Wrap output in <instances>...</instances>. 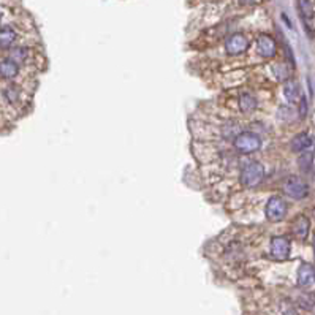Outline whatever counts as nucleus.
<instances>
[{
    "instance_id": "21",
    "label": "nucleus",
    "mask_w": 315,
    "mask_h": 315,
    "mask_svg": "<svg viewBox=\"0 0 315 315\" xmlns=\"http://www.w3.org/2000/svg\"><path fill=\"white\" fill-rule=\"evenodd\" d=\"M239 2H241L242 5H253L255 0H239Z\"/></svg>"
},
{
    "instance_id": "19",
    "label": "nucleus",
    "mask_w": 315,
    "mask_h": 315,
    "mask_svg": "<svg viewBox=\"0 0 315 315\" xmlns=\"http://www.w3.org/2000/svg\"><path fill=\"white\" fill-rule=\"evenodd\" d=\"M5 97H6L8 101H10V103H14V101L19 100V89L14 87V86L6 87L5 89Z\"/></svg>"
},
{
    "instance_id": "7",
    "label": "nucleus",
    "mask_w": 315,
    "mask_h": 315,
    "mask_svg": "<svg viewBox=\"0 0 315 315\" xmlns=\"http://www.w3.org/2000/svg\"><path fill=\"white\" fill-rule=\"evenodd\" d=\"M257 49L258 53L263 56V57H274L276 53H277V45L276 41L272 40V37L266 35V33H261V35L257 38Z\"/></svg>"
},
{
    "instance_id": "13",
    "label": "nucleus",
    "mask_w": 315,
    "mask_h": 315,
    "mask_svg": "<svg viewBox=\"0 0 315 315\" xmlns=\"http://www.w3.org/2000/svg\"><path fill=\"white\" fill-rule=\"evenodd\" d=\"M16 40V32L11 27L0 29V48H11Z\"/></svg>"
},
{
    "instance_id": "2",
    "label": "nucleus",
    "mask_w": 315,
    "mask_h": 315,
    "mask_svg": "<svg viewBox=\"0 0 315 315\" xmlns=\"http://www.w3.org/2000/svg\"><path fill=\"white\" fill-rule=\"evenodd\" d=\"M235 148L241 154H252V152L258 151L261 148V140L255 133L250 132H241L235 138Z\"/></svg>"
},
{
    "instance_id": "22",
    "label": "nucleus",
    "mask_w": 315,
    "mask_h": 315,
    "mask_svg": "<svg viewBox=\"0 0 315 315\" xmlns=\"http://www.w3.org/2000/svg\"><path fill=\"white\" fill-rule=\"evenodd\" d=\"M0 19H2V16H0Z\"/></svg>"
},
{
    "instance_id": "10",
    "label": "nucleus",
    "mask_w": 315,
    "mask_h": 315,
    "mask_svg": "<svg viewBox=\"0 0 315 315\" xmlns=\"http://www.w3.org/2000/svg\"><path fill=\"white\" fill-rule=\"evenodd\" d=\"M312 144H314V140L309 133H298L292 140L290 146L293 152H306L312 148Z\"/></svg>"
},
{
    "instance_id": "15",
    "label": "nucleus",
    "mask_w": 315,
    "mask_h": 315,
    "mask_svg": "<svg viewBox=\"0 0 315 315\" xmlns=\"http://www.w3.org/2000/svg\"><path fill=\"white\" fill-rule=\"evenodd\" d=\"M298 8L304 19H312L314 18V5L312 0H298Z\"/></svg>"
},
{
    "instance_id": "18",
    "label": "nucleus",
    "mask_w": 315,
    "mask_h": 315,
    "mask_svg": "<svg viewBox=\"0 0 315 315\" xmlns=\"http://www.w3.org/2000/svg\"><path fill=\"white\" fill-rule=\"evenodd\" d=\"M222 133H224L225 138H233V140H235L236 136L241 133V129H239V125H237V124L230 122V124H227V125L224 127Z\"/></svg>"
},
{
    "instance_id": "5",
    "label": "nucleus",
    "mask_w": 315,
    "mask_h": 315,
    "mask_svg": "<svg viewBox=\"0 0 315 315\" xmlns=\"http://www.w3.org/2000/svg\"><path fill=\"white\" fill-rule=\"evenodd\" d=\"M290 239L285 236H274L271 239V257L274 260L284 261L290 255Z\"/></svg>"
},
{
    "instance_id": "3",
    "label": "nucleus",
    "mask_w": 315,
    "mask_h": 315,
    "mask_svg": "<svg viewBox=\"0 0 315 315\" xmlns=\"http://www.w3.org/2000/svg\"><path fill=\"white\" fill-rule=\"evenodd\" d=\"M284 192L295 200H304L309 195V187L303 181L301 177L298 176H290L287 177V181L284 182Z\"/></svg>"
},
{
    "instance_id": "12",
    "label": "nucleus",
    "mask_w": 315,
    "mask_h": 315,
    "mask_svg": "<svg viewBox=\"0 0 315 315\" xmlns=\"http://www.w3.org/2000/svg\"><path fill=\"white\" fill-rule=\"evenodd\" d=\"M284 95L290 103H298L301 98V89L296 81H287L284 86Z\"/></svg>"
},
{
    "instance_id": "4",
    "label": "nucleus",
    "mask_w": 315,
    "mask_h": 315,
    "mask_svg": "<svg viewBox=\"0 0 315 315\" xmlns=\"http://www.w3.org/2000/svg\"><path fill=\"white\" fill-rule=\"evenodd\" d=\"M287 214V203L280 197H271L266 204V217L271 222H280Z\"/></svg>"
},
{
    "instance_id": "16",
    "label": "nucleus",
    "mask_w": 315,
    "mask_h": 315,
    "mask_svg": "<svg viewBox=\"0 0 315 315\" xmlns=\"http://www.w3.org/2000/svg\"><path fill=\"white\" fill-rule=\"evenodd\" d=\"M298 163H300V168L303 169V171H311V168L314 165V154L311 152V149L303 152L300 160H298Z\"/></svg>"
},
{
    "instance_id": "11",
    "label": "nucleus",
    "mask_w": 315,
    "mask_h": 315,
    "mask_svg": "<svg viewBox=\"0 0 315 315\" xmlns=\"http://www.w3.org/2000/svg\"><path fill=\"white\" fill-rule=\"evenodd\" d=\"M18 72H19L18 62H14L13 59H3V61H0V75H2L3 78L11 79L18 75Z\"/></svg>"
},
{
    "instance_id": "14",
    "label": "nucleus",
    "mask_w": 315,
    "mask_h": 315,
    "mask_svg": "<svg viewBox=\"0 0 315 315\" xmlns=\"http://www.w3.org/2000/svg\"><path fill=\"white\" fill-rule=\"evenodd\" d=\"M239 106H241V111L252 113L255 111V108H257V100H255L250 93H244L239 98Z\"/></svg>"
},
{
    "instance_id": "8",
    "label": "nucleus",
    "mask_w": 315,
    "mask_h": 315,
    "mask_svg": "<svg viewBox=\"0 0 315 315\" xmlns=\"http://www.w3.org/2000/svg\"><path fill=\"white\" fill-rule=\"evenodd\" d=\"M315 282V268L309 263H303L298 269V285L301 288H308Z\"/></svg>"
},
{
    "instance_id": "17",
    "label": "nucleus",
    "mask_w": 315,
    "mask_h": 315,
    "mask_svg": "<svg viewBox=\"0 0 315 315\" xmlns=\"http://www.w3.org/2000/svg\"><path fill=\"white\" fill-rule=\"evenodd\" d=\"M27 57H29V49L25 46H16L10 53V59H13L14 62H22Z\"/></svg>"
},
{
    "instance_id": "1",
    "label": "nucleus",
    "mask_w": 315,
    "mask_h": 315,
    "mask_svg": "<svg viewBox=\"0 0 315 315\" xmlns=\"http://www.w3.org/2000/svg\"><path fill=\"white\" fill-rule=\"evenodd\" d=\"M263 177H265V166L258 161H252L242 169L241 173V184L247 189H253L261 184Z\"/></svg>"
},
{
    "instance_id": "9",
    "label": "nucleus",
    "mask_w": 315,
    "mask_h": 315,
    "mask_svg": "<svg viewBox=\"0 0 315 315\" xmlns=\"http://www.w3.org/2000/svg\"><path fill=\"white\" fill-rule=\"evenodd\" d=\"M309 228H311V222H309V219L306 216H298L293 220L292 232H293V235L298 237V239H306L308 235H309Z\"/></svg>"
},
{
    "instance_id": "6",
    "label": "nucleus",
    "mask_w": 315,
    "mask_h": 315,
    "mask_svg": "<svg viewBox=\"0 0 315 315\" xmlns=\"http://www.w3.org/2000/svg\"><path fill=\"white\" fill-rule=\"evenodd\" d=\"M249 46V41L245 38L242 33H235L228 40H227V53L232 56H237L242 54L245 49Z\"/></svg>"
},
{
    "instance_id": "20",
    "label": "nucleus",
    "mask_w": 315,
    "mask_h": 315,
    "mask_svg": "<svg viewBox=\"0 0 315 315\" xmlns=\"http://www.w3.org/2000/svg\"><path fill=\"white\" fill-rule=\"evenodd\" d=\"M306 116H308V100H306V97L301 95V98H300V117L304 119Z\"/></svg>"
}]
</instances>
